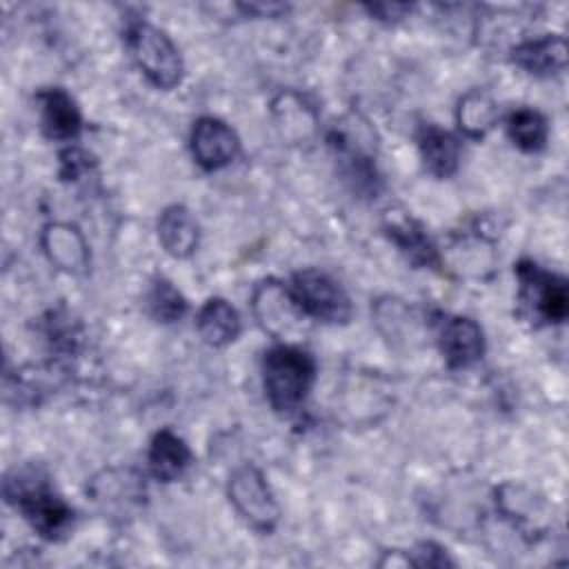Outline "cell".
Returning <instances> with one entry per match:
<instances>
[{"label": "cell", "instance_id": "obj_1", "mask_svg": "<svg viewBox=\"0 0 569 569\" xmlns=\"http://www.w3.org/2000/svg\"><path fill=\"white\" fill-rule=\"evenodd\" d=\"M4 498L44 540L58 542L73 527V509L51 487L49 476L40 467L27 465L9 471L4 478Z\"/></svg>", "mask_w": 569, "mask_h": 569}, {"label": "cell", "instance_id": "obj_2", "mask_svg": "<svg viewBox=\"0 0 569 569\" xmlns=\"http://www.w3.org/2000/svg\"><path fill=\"white\" fill-rule=\"evenodd\" d=\"M316 380V360L300 345L278 342L262 356V385L271 409L289 416L302 407Z\"/></svg>", "mask_w": 569, "mask_h": 569}, {"label": "cell", "instance_id": "obj_3", "mask_svg": "<svg viewBox=\"0 0 569 569\" xmlns=\"http://www.w3.org/2000/svg\"><path fill=\"white\" fill-rule=\"evenodd\" d=\"M520 313L533 325H560L569 313L567 280L538 262L522 258L516 262Z\"/></svg>", "mask_w": 569, "mask_h": 569}, {"label": "cell", "instance_id": "obj_4", "mask_svg": "<svg viewBox=\"0 0 569 569\" xmlns=\"http://www.w3.org/2000/svg\"><path fill=\"white\" fill-rule=\"evenodd\" d=\"M124 38L133 62L153 87L173 89L180 84L184 73L182 56L162 29L144 20H133L127 24Z\"/></svg>", "mask_w": 569, "mask_h": 569}, {"label": "cell", "instance_id": "obj_5", "mask_svg": "<svg viewBox=\"0 0 569 569\" xmlns=\"http://www.w3.org/2000/svg\"><path fill=\"white\" fill-rule=\"evenodd\" d=\"M289 291L311 320L345 325L351 318V300L336 278L320 269H300L291 276Z\"/></svg>", "mask_w": 569, "mask_h": 569}, {"label": "cell", "instance_id": "obj_6", "mask_svg": "<svg viewBox=\"0 0 569 569\" xmlns=\"http://www.w3.org/2000/svg\"><path fill=\"white\" fill-rule=\"evenodd\" d=\"M227 493L238 516L258 533H271L280 520V507L264 473L247 462L229 476Z\"/></svg>", "mask_w": 569, "mask_h": 569}, {"label": "cell", "instance_id": "obj_7", "mask_svg": "<svg viewBox=\"0 0 569 569\" xmlns=\"http://www.w3.org/2000/svg\"><path fill=\"white\" fill-rule=\"evenodd\" d=\"M251 309L258 325L280 342H291L305 331L307 316L296 305L289 287L276 278H264L253 287Z\"/></svg>", "mask_w": 569, "mask_h": 569}, {"label": "cell", "instance_id": "obj_8", "mask_svg": "<svg viewBox=\"0 0 569 569\" xmlns=\"http://www.w3.org/2000/svg\"><path fill=\"white\" fill-rule=\"evenodd\" d=\"M327 142L329 149L333 153V158L338 160L340 173L345 176V180L351 184V189L358 196H367V198H376V193L380 191V173L376 167V160L371 156V149L367 147V142H362V136L347 127H333L327 133Z\"/></svg>", "mask_w": 569, "mask_h": 569}, {"label": "cell", "instance_id": "obj_9", "mask_svg": "<svg viewBox=\"0 0 569 569\" xmlns=\"http://www.w3.org/2000/svg\"><path fill=\"white\" fill-rule=\"evenodd\" d=\"M91 500L109 516L127 518L144 505V478L133 469H104L87 487Z\"/></svg>", "mask_w": 569, "mask_h": 569}, {"label": "cell", "instance_id": "obj_10", "mask_svg": "<svg viewBox=\"0 0 569 569\" xmlns=\"http://www.w3.org/2000/svg\"><path fill=\"white\" fill-rule=\"evenodd\" d=\"M189 149L200 169L218 171L238 158L240 140L224 120L213 116H202L193 122V129L189 136Z\"/></svg>", "mask_w": 569, "mask_h": 569}, {"label": "cell", "instance_id": "obj_11", "mask_svg": "<svg viewBox=\"0 0 569 569\" xmlns=\"http://www.w3.org/2000/svg\"><path fill=\"white\" fill-rule=\"evenodd\" d=\"M438 347L451 369H469L485 356V333L467 316H442L438 320Z\"/></svg>", "mask_w": 569, "mask_h": 569}, {"label": "cell", "instance_id": "obj_12", "mask_svg": "<svg viewBox=\"0 0 569 569\" xmlns=\"http://www.w3.org/2000/svg\"><path fill=\"white\" fill-rule=\"evenodd\" d=\"M40 247L60 271L82 276L89 269V244L82 231L69 222H49L42 227Z\"/></svg>", "mask_w": 569, "mask_h": 569}, {"label": "cell", "instance_id": "obj_13", "mask_svg": "<svg viewBox=\"0 0 569 569\" xmlns=\"http://www.w3.org/2000/svg\"><path fill=\"white\" fill-rule=\"evenodd\" d=\"M509 58L516 67L531 76H556L567 67V40L558 33L527 38L511 47Z\"/></svg>", "mask_w": 569, "mask_h": 569}, {"label": "cell", "instance_id": "obj_14", "mask_svg": "<svg viewBox=\"0 0 569 569\" xmlns=\"http://www.w3.org/2000/svg\"><path fill=\"white\" fill-rule=\"evenodd\" d=\"M385 231L389 236V240L398 247V251L418 269H436L442 264V256L440 249L436 247V242L431 240V236L425 231V227L407 216H389L385 222Z\"/></svg>", "mask_w": 569, "mask_h": 569}, {"label": "cell", "instance_id": "obj_15", "mask_svg": "<svg viewBox=\"0 0 569 569\" xmlns=\"http://www.w3.org/2000/svg\"><path fill=\"white\" fill-rule=\"evenodd\" d=\"M40 102V129L53 142H71L82 131V116L73 98L60 89H42L38 93Z\"/></svg>", "mask_w": 569, "mask_h": 569}, {"label": "cell", "instance_id": "obj_16", "mask_svg": "<svg viewBox=\"0 0 569 569\" xmlns=\"http://www.w3.org/2000/svg\"><path fill=\"white\" fill-rule=\"evenodd\" d=\"M496 507L522 536H538L545 531L547 509L542 498L529 491L525 485L507 482L496 491Z\"/></svg>", "mask_w": 569, "mask_h": 569}, {"label": "cell", "instance_id": "obj_17", "mask_svg": "<svg viewBox=\"0 0 569 569\" xmlns=\"http://www.w3.org/2000/svg\"><path fill=\"white\" fill-rule=\"evenodd\" d=\"M416 140H418L422 164L431 176L449 178L458 171L462 149H460V140L451 131L433 122H425L420 124Z\"/></svg>", "mask_w": 569, "mask_h": 569}, {"label": "cell", "instance_id": "obj_18", "mask_svg": "<svg viewBox=\"0 0 569 569\" xmlns=\"http://www.w3.org/2000/svg\"><path fill=\"white\" fill-rule=\"evenodd\" d=\"M147 462H149V471L156 480H160L164 485L176 482L191 467V449L171 429H160L153 433V438L149 442Z\"/></svg>", "mask_w": 569, "mask_h": 569}, {"label": "cell", "instance_id": "obj_19", "mask_svg": "<svg viewBox=\"0 0 569 569\" xmlns=\"http://www.w3.org/2000/svg\"><path fill=\"white\" fill-rule=\"evenodd\" d=\"M158 240L173 258H191L200 242V227L182 204H169L158 218Z\"/></svg>", "mask_w": 569, "mask_h": 569}, {"label": "cell", "instance_id": "obj_20", "mask_svg": "<svg viewBox=\"0 0 569 569\" xmlns=\"http://www.w3.org/2000/svg\"><path fill=\"white\" fill-rule=\"evenodd\" d=\"M276 127L280 129L282 138L291 142H307L318 131V113L305 96L296 91H282L271 102Z\"/></svg>", "mask_w": 569, "mask_h": 569}, {"label": "cell", "instance_id": "obj_21", "mask_svg": "<svg viewBox=\"0 0 569 569\" xmlns=\"http://www.w3.org/2000/svg\"><path fill=\"white\" fill-rule=\"evenodd\" d=\"M196 329L202 342L220 349L240 336L242 325L238 311L224 298H209L196 316Z\"/></svg>", "mask_w": 569, "mask_h": 569}, {"label": "cell", "instance_id": "obj_22", "mask_svg": "<svg viewBox=\"0 0 569 569\" xmlns=\"http://www.w3.org/2000/svg\"><path fill=\"white\" fill-rule=\"evenodd\" d=\"M498 102L487 89H469L460 96L456 107L458 129L471 140L485 138L498 122Z\"/></svg>", "mask_w": 569, "mask_h": 569}, {"label": "cell", "instance_id": "obj_23", "mask_svg": "<svg viewBox=\"0 0 569 569\" xmlns=\"http://www.w3.org/2000/svg\"><path fill=\"white\" fill-rule=\"evenodd\" d=\"M507 133L520 151L538 153L549 140V124L538 109L518 107L507 118Z\"/></svg>", "mask_w": 569, "mask_h": 569}, {"label": "cell", "instance_id": "obj_24", "mask_svg": "<svg viewBox=\"0 0 569 569\" xmlns=\"http://www.w3.org/2000/svg\"><path fill=\"white\" fill-rule=\"evenodd\" d=\"M147 309L158 322L171 325L187 313V300L171 280L156 278L147 291Z\"/></svg>", "mask_w": 569, "mask_h": 569}, {"label": "cell", "instance_id": "obj_25", "mask_svg": "<svg viewBox=\"0 0 569 569\" xmlns=\"http://www.w3.org/2000/svg\"><path fill=\"white\" fill-rule=\"evenodd\" d=\"M44 333L51 340L53 349L60 353H69L76 349L78 340H80V331L78 325L71 320L69 311L64 309H53L49 311L47 320H44Z\"/></svg>", "mask_w": 569, "mask_h": 569}, {"label": "cell", "instance_id": "obj_26", "mask_svg": "<svg viewBox=\"0 0 569 569\" xmlns=\"http://www.w3.org/2000/svg\"><path fill=\"white\" fill-rule=\"evenodd\" d=\"M96 171V160L80 147H67L60 151V178L67 182H80Z\"/></svg>", "mask_w": 569, "mask_h": 569}, {"label": "cell", "instance_id": "obj_27", "mask_svg": "<svg viewBox=\"0 0 569 569\" xmlns=\"http://www.w3.org/2000/svg\"><path fill=\"white\" fill-rule=\"evenodd\" d=\"M407 565H416V567H451L453 560L449 558L447 549L431 542V540H425V542H418L409 553H407Z\"/></svg>", "mask_w": 569, "mask_h": 569}, {"label": "cell", "instance_id": "obj_28", "mask_svg": "<svg viewBox=\"0 0 569 569\" xmlns=\"http://www.w3.org/2000/svg\"><path fill=\"white\" fill-rule=\"evenodd\" d=\"M365 9L382 22H396L405 18V13L411 11V4H398V2H378V4H365Z\"/></svg>", "mask_w": 569, "mask_h": 569}, {"label": "cell", "instance_id": "obj_29", "mask_svg": "<svg viewBox=\"0 0 569 569\" xmlns=\"http://www.w3.org/2000/svg\"><path fill=\"white\" fill-rule=\"evenodd\" d=\"M240 9L247 13H262V16H276L280 11H287L284 4H240Z\"/></svg>", "mask_w": 569, "mask_h": 569}]
</instances>
